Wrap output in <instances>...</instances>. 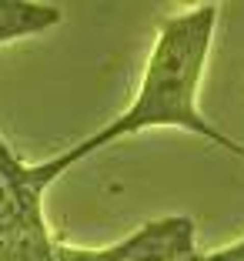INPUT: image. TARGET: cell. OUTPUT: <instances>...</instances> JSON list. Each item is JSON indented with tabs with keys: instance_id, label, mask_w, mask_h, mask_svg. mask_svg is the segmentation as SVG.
I'll list each match as a JSON object with an SVG mask.
<instances>
[{
	"instance_id": "cell-3",
	"label": "cell",
	"mask_w": 244,
	"mask_h": 261,
	"mask_svg": "<svg viewBox=\"0 0 244 261\" xmlns=\"http://www.w3.org/2000/svg\"><path fill=\"white\" fill-rule=\"evenodd\" d=\"M191 261H244V251H237L234 245H228V248L211 251V254H194Z\"/></svg>"
},
{
	"instance_id": "cell-5",
	"label": "cell",
	"mask_w": 244,
	"mask_h": 261,
	"mask_svg": "<svg viewBox=\"0 0 244 261\" xmlns=\"http://www.w3.org/2000/svg\"><path fill=\"white\" fill-rule=\"evenodd\" d=\"M234 248H237V251H244V238H241V241H234Z\"/></svg>"
},
{
	"instance_id": "cell-1",
	"label": "cell",
	"mask_w": 244,
	"mask_h": 261,
	"mask_svg": "<svg viewBox=\"0 0 244 261\" xmlns=\"http://www.w3.org/2000/svg\"><path fill=\"white\" fill-rule=\"evenodd\" d=\"M218 10H221L218 4H198V7L174 14L160 23L134 104L121 117H114L107 127L84 138L80 144L67 147L64 154L47 158L40 164H27L31 185L44 194L61 174H67V168L84 161L87 154L114 144L117 138L141 134L147 127L191 130V134L214 141L218 147L237 154L244 161V147L237 141H231L228 134H221L214 124H207L198 111V87H201V74H204V64H207V50H211V40H214V27H218Z\"/></svg>"
},
{
	"instance_id": "cell-4",
	"label": "cell",
	"mask_w": 244,
	"mask_h": 261,
	"mask_svg": "<svg viewBox=\"0 0 244 261\" xmlns=\"http://www.w3.org/2000/svg\"><path fill=\"white\" fill-rule=\"evenodd\" d=\"M134 261H168V258H160V254H144V258H134Z\"/></svg>"
},
{
	"instance_id": "cell-2",
	"label": "cell",
	"mask_w": 244,
	"mask_h": 261,
	"mask_svg": "<svg viewBox=\"0 0 244 261\" xmlns=\"http://www.w3.org/2000/svg\"><path fill=\"white\" fill-rule=\"evenodd\" d=\"M64 20L61 7L50 4H31V0H0V44L17 37L44 34Z\"/></svg>"
}]
</instances>
